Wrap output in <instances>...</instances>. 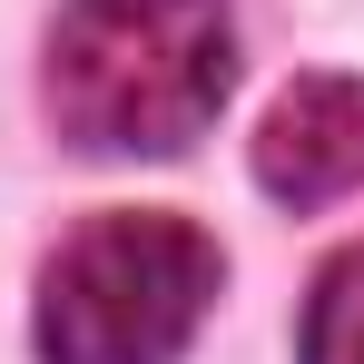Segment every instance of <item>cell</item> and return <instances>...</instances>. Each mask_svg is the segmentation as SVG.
Returning a JSON list of instances; mask_svg holds the SVG:
<instances>
[{
  "mask_svg": "<svg viewBox=\"0 0 364 364\" xmlns=\"http://www.w3.org/2000/svg\"><path fill=\"white\" fill-rule=\"evenodd\" d=\"M256 187L276 207H335L364 187V79L315 69L296 89H276V109L256 128Z\"/></svg>",
  "mask_w": 364,
  "mask_h": 364,
  "instance_id": "3957f363",
  "label": "cell"
},
{
  "mask_svg": "<svg viewBox=\"0 0 364 364\" xmlns=\"http://www.w3.org/2000/svg\"><path fill=\"white\" fill-rule=\"evenodd\" d=\"M227 256L178 207H109L40 266L30 345L40 364H178L217 315Z\"/></svg>",
  "mask_w": 364,
  "mask_h": 364,
  "instance_id": "7a4b0ae2",
  "label": "cell"
},
{
  "mask_svg": "<svg viewBox=\"0 0 364 364\" xmlns=\"http://www.w3.org/2000/svg\"><path fill=\"white\" fill-rule=\"evenodd\" d=\"M296 364H364V237L315 266L296 315Z\"/></svg>",
  "mask_w": 364,
  "mask_h": 364,
  "instance_id": "277c9868",
  "label": "cell"
},
{
  "mask_svg": "<svg viewBox=\"0 0 364 364\" xmlns=\"http://www.w3.org/2000/svg\"><path fill=\"white\" fill-rule=\"evenodd\" d=\"M237 89L227 0H69L40 50V109L79 158H178Z\"/></svg>",
  "mask_w": 364,
  "mask_h": 364,
  "instance_id": "6da1fadb",
  "label": "cell"
}]
</instances>
